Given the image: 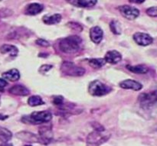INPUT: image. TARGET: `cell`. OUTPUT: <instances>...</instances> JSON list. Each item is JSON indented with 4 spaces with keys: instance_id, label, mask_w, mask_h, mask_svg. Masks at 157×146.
Returning <instances> with one entry per match:
<instances>
[{
    "instance_id": "obj_6",
    "label": "cell",
    "mask_w": 157,
    "mask_h": 146,
    "mask_svg": "<svg viewBox=\"0 0 157 146\" xmlns=\"http://www.w3.org/2000/svg\"><path fill=\"white\" fill-rule=\"evenodd\" d=\"M111 89L103 84L100 80H94L90 84L88 87V91L90 95L94 96H102L110 93Z\"/></svg>"
},
{
    "instance_id": "obj_2",
    "label": "cell",
    "mask_w": 157,
    "mask_h": 146,
    "mask_svg": "<svg viewBox=\"0 0 157 146\" xmlns=\"http://www.w3.org/2000/svg\"><path fill=\"white\" fill-rule=\"evenodd\" d=\"M52 119V113L49 111L33 112L30 116H25L21 120L25 123L38 125V124L48 122Z\"/></svg>"
},
{
    "instance_id": "obj_22",
    "label": "cell",
    "mask_w": 157,
    "mask_h": 146,
    "mask_svg": "<svg viewBox=\"0 0 157 146\" xmlns=\"http://www.w3.org/2000/svg\"><path fill=\"white\" fill-rule=\"evenodd\" d=\"M28 103L31 107H38V106L43 105L44 101L39 96H32L28 99Z\"/></svg>"
},
{
    "instance_id": "obj_14",
    "label": "cell",
    "mask_w": 157,
    "mask_h": 146,
    "mask_svg": "<svg viewBox=\"0 0 157 146\" xmlns=\"http://www.w3.org/2000/svg\"><path fill=\"white\" fill-rule=\"evenodd\" d=\"M9 93H12V94L15 95V96H25L30 93L29 90L28 88H26L25 86L20 85H14L13 87H11L9 89Z\"/></svg>"
},
{
    "instance_id": "obj_33",
    "label": "cell",
    "mask_w": 157,
    "mask_h": 146,
    "mask_svg": "<svg viewBox=\"0 0 157 146\" xmlns=\"http://www.w3.org/2000/svg\"><path fill=\"white\" fill-rule=\"evenodd\" d=\"M0 146H12V145L7 143V142H3V144H2Z\"/></svg>"
},
{
    "instance_id": "obj_17",
    "label": "cell",
    "mask_w": 157,
    "mask_h": 146,
    "mask_svg": "<svg viewBox=\"0 0 157 146\" xmlns=\"http://www.w3.org/2000/svg\"><path fill=\"white\" fill-rule=\"evenodd\" d=\"M2 77L5 80H8L11 82H15V81H17L20 78L19 71L17 69H12L9 71L3 73Z\"/></svg>"
},
{
    "instance_id": "obj_16",
    "label": "cell",
    "mask_w": 157,
    "mask_h": 146,
    "mask_svg": "<svg viewBox=\"0 0 157 146\" xmlns=\"http://www.w3.org/2000/svg\"><path fill=\"white\" fill-rule=\"evenodd\" d=\"M43 6L38 3H32L29 4L25 9V14L29 15H35L39 14L43 10Z\"/></svg>"
},
{
    "instance_id": "obj_19",
    "label": "cell",
    "mask_w": 157,
    "mask_h": 146,
    "mask_svg": "<svg viewBox=\"0 0 157 146\" xmlns=\"http://www.w3.org/2000/svg\"><path fill=\"white\" fill-rule=\"evenodd\" d=\"M127 68L130 71L133 72V73H136V74H145V73H147L149 70L148 67H147L144 65H127Z\"/></svg>"
},
{
    "instance_id": "obj_32",
    "label": "cell",
    "mask_w": 157,
    "mask_h": 146,
    "mask_svg": "<svg viewBox=\"0 0 157 146\" xmlns=\"http://www.w3.org/2000/svg\"><path fill=\"white\" fill-rule=\"evenodd\" d=\"M8 118V116H4V115L0 114V120H4Z\"/></svg>"
},
{
    "instance_id": "obj_24",
    "label": "cell",
    "mask_w": 157,
    "mask_h": 146,
    "mask_svg": "<svg viewBox=\"0 0 157 146\" xmlns=\"http://www.w3.org/2000/svg\"><path fill=\"white\" fill-rule=\"evenodd\" d=\"M110 28L111 32L115 35H121V24L117 21H112L110 24Z\"/></svg>"
},
{
    "instance_id": "obj_30",
    "label": "cell",
    "mask_w": 157,
    "mask_h": 146,
    "mask_svg": "<svg viewBox=\"0 0 157 146\" xmlns=\"http://www.w3.org/2000/svg\"><path fill=\"white\" fill-rule=\"evenodd\" d=\"M8 86V83L6 80L0 78V91H2L3 89Z\"/></svg>"
},
{
    "instance_id": "obj_31",
    "label": "cell",
    "mask_w": 157,
    "mask_h": 146,
    "mask_svg": "<svg viewBox=\"0 0 157 146\" xmlns=\"http://www.w3.org/2000/svg\"><path fill=\"white\" fill-rule=\"evenodd\" d=\"M130 2H133V3H136V4H141V3L144 2L145 0H129Z\"/></svg>"
},
{
    "instance_id": "obj_8",
    "label": "cell",
    "mask_w": 157,
    "mask_h": 146,
    "mask_svg": "<svg viewBox=\"0 0 157 146\" xmlns=\"http://www.w3.org/2000/svg\"><path fill=\"white\" fill-rule=\"evenodd\" d=\"M133 40L137 44L141 46L150 45L153 43V39L150 35L143 32H136L133 35Z\"/></svg>"
},
{
    "instance_id": "obj_29",
    "label": "cell",
    "mask_w": 157,
    "mask_h": 146,
    "mask_svg": "<svg viewBox=\"0 0 157 146\" xmlns=\"http://www.w3.org/2000/svg\"><path fill=\"white\" fill-rule=\"evenodd\" d=\"M36 44L38 45L41 46V47H49L50 46V44L47 41H45L44 39H41V38L36 40Z\"/></svg>"
},
{
    "instance_id": "obj_4",
    "label": "cell",
    "mask_w": 157,
    "mask_h": 146,
    "mask_svg": "<svg viewBox=\"0 0 157 146\" xmlns=\"http://www.w3.org/2000/svg\"><path fill=\"white\" fill-rule=\"evenodd\" d=\"M104 129H96L88 135L87 138V146H100L107 141L110 135L104 133Z\"/></svg>"
},
{
    "instance_id": "obj_13",
    "label": "cell",
    "mask_w": 157,
    "mask_h": 146,
    "mask_svg": "<svg viewBox=\"0 0 157 146\" xmlns=\"http://www.w3.org/2000/svg\"><path fill=\"white\" fill-rule=\"evenodd\" d=\"M121 59H122L121 54L117 51H110L106 54L105 57H104L106 63L112 64H117L121 61Z\"/></svg>"
},
{
    "instance_id": "obj_27",
    "label": "cell",
    "mask_w": 157,
    "mask_h": 146,
    "mask_svg": "<svg viewBox=\"0 0 157 146\" xmlns=\"http://www.w3.org/2000/svg\"><path fill=\"white\" fill-rule=\"evenodd\" d=\"M12 14V12L9 9H2L0 10V18H6V17L9 16Z\"/></svg>"
},
{
    "instance_id": "obj_11",
    "label": "cell",
    "mask_w": 157,
    "mask_h": 146,
    "mask_svg": "<svg viewBox=\"0 0 157 146\" xmlns=\"http://www.w3.org/2000/svg\"><path fill=\"white\" fill-rule=\"evenodd\" d=\"M121 88L128 89V90H133L135 91H139L143 88V85L139 82L133 80H125L120 84Z\"/></svg>"
},
{
    "instance_id": "obj_18",
    "label": "cell",
    "mask_w": 157,
    "mask_h": 146,
    "mask_svg": "<svg viewBox=\"0 0 157 146\" xmlns=\"http://www.w3.org/2000/svg\"><path fill=\"white\" fill-rule=\"evenodd\" d=\"M42 20L43 22L46 24H55L61 21V15L60 14H55V15H50V16L45 15L43 17Z\"/></svg>"
},
{
    "instance_id": "obj_28",
    "label": "cell",
    "mask_w": 157,
    "mask_h": 146,
    "mask_svg": "<svg viewBox=\"0 0 157 146\" xmlns=\"http://www.w3.org/2000/svg\"><path fill=\"white\" fill-rule=\"evenodd\" d=\"M52 68V65H49V64H44V65L41 66L39 69V72L41 73H45L48 71L51 70Z\"/></svg>"
},
{
    "instance_id": "obj_26",
    "label": "cell",
    "mask_w": 157,
    "mask_h": 146,
    "mask_svg": "<svg viewBox=\"0 0 157 146\" xmlns=\"http://www.w3.org/2000/svg\"><path fill=\"white\" fill-rule=\"evenodd\" d=\"M53 104L56 106H62L63 103H64V98L61 96H57L53 98V101H52Z\"/></svg>"
},
{
    "instance_id": "obj_25",
    "label": "cell",
    "mask_w": 157,
    "mask_h": 146,
    "mask_svg": "<svg viewBox=\"0 0 157 146\" xmlns=\"http://www.w3.org/2000/svg\"><path fill=\"white\" fill-rule=\"evenodd\" d=\"M147 14L150 17L157 18V6L149 8L147 10Z\"/></svg>"
},
{
    "instance_id": "obj_7",
    "label": "cell",
    "mask_w": 157,
    "mask_h": 146,
    "mask_svg": "<svg viewBox=\"0 0 157 146\" xmlns=\"http://www.w3.org/2000/svg\"><path fill=\"white\" fill-rule=\"evenodd\" d=\"M118 10L120 11L121 15L124 18L129 20H133L137 18L140 15V10L136 8L130 6H121L118 7Z\"/></svg>"
},
{
    "instance_id": "obj_5",
    "label": "cell",
    "mask_w": 157,
    "mask_h": 146,
    "mask_svg": "<svg viewBox=\"0 0 157 146\" xmlns=\"http://www.w3.org/2000/svg\"><path fill=\"white\" fill-rule=\"evenodd\" d=\"M61 70L63 73L68 76L80 77L85 73V69L75 65L74 63L64 61L61 64Z\"/></svg>"
},
{
    "instance_id": "obj_20",
    "label": "cell",
    "mask_w": 157,
    "mask_h": 146,
    "mask_svg": "<svg viewBox=\"0 0 157 146\" xmlns=\"http://www.w3.org/2000/svg\"><path fill=\"white\" fill-rule=\"evenodd\" d=\"M12 138V133L7 129L0 126V141L8 142Z\"/></svg>"
},
{
    "instance_id": "obj_35",
    "label": "cell",
    "mask_w": 157,
    "mask_h": 146,
    "mask_svg": "<svg viewBox=\"0 0 157 146\" xmlns=\"http://www.w3.org/2000/svg\"><path fill=\"white\" fill-rule=\"evenodd\" d=\"M0 1H1V0H0Z\"/></svg>"
},
{
    "instance_id": "obj_15",
    "label": "cell",
    "mask_w": 157,
    "mask_h": 146,
    "mask_svg": "<svg viewBox=\"0 0 157 146\" xmlns=\"http://www.w3.org/2000/svg\"><path fill=\"white\" fill-rule=\"evenodd\" d=\"M0 52L3 54H9L11 57H16L18 55V50L15 46L12 45V44H3L0 47Z\"/></svg>"
},
{
    "instance_id": "obj_21",
    "label": "cell",
    "mask_w": 157,
    "mask_h": 146,
    "mask_svg": "<svg viewBox=\"0 0 157 146\" xmlns=\"http://www.w3.org/2000/svg\"><path fill=\"white\" fill-rule=\"evenodd\" d=\"M89 64L91 66L94 68H101L103 66L105 65L106 61L104 58H93V59H90L88 61Z\"/></svg>"
},
{
    "instance_id": "obj_1",
    "label": "cell",
    "mask_w": 157,
    "mask_h": 146,
    "mask_svg": "<svg viewBox=\"0 0 157 146\" xmlns=\"http://www.w3.org/2000/svg\"><path fill=\"white\" fill-rule=\"evenodd\" d=\"M82 40L79 36L72 35L63 38L59 43V48L66 54H74L78 52L81 48Z\"/></svg>"
},
{
    "instance_id": "obj_9",
    "label": "cell",
    "mask_w": 157,
    "mask_h": 146,
    "mask_svg": "<svg viewBox=\"0 0 157 146\" xmlns=\"http://www.w3.org/2000/svg\"><path fill=\"white\" fill-rule=\"evenodd\" d=\"M16 137L20 140L23 141V142H32V143H41V140L39 139V136H36V135L33 134L32 133H29V132H20V133H17Z\"/></svg>"
},
{
    "instance_id": "obj_34",
    "label": "cell",
    "mask_w": 157,
    "mask_h": 146,
    "mask_svg": "<svg viewBox=\"0 0 157 146\" xmlns=\"http://www.w3.org/2000/svg\"><path fill=\"white\" fill-rule=\"evenodd\" d=\"M25 146H32V145H25Z\"/></svg>"
},
{
    "instance_id": "obj_23",
    "label": "cell",
    "mask_w": 157,
    "mask_h": 146,
    "mask_svg": "<svg viewBox=\"0 0 157 146\" xmlns=\"http://www.w3.org/2000/svg\"><path fill=\"white\" fill-rule=\"evenodd\" d=\"M98 0H78V5L80 7H92L97 4Z\"/></svg>"
},
{
    "instance_id": "obj_10",
    "label": "cell",
    "mask_w": 157,
    "mask_h": 146,
    "mask_svg": "<svg viewBox=\"0 0 157 146\" xmlns=\"http://www.w3.org/2000/svg\"><path fill=\"white\" fill-rule=\"evenodd\" d=\"M104 32L99 26H94L90 30V38L95 44H99L103 39Z\"/></svg>"
},
{
    "instance_id": "obj_12",
    "label": "cell",
    "mask_w": 157,
    "mask_h": 146,
    "mask_svg": "<svg viewBox=\"0 0 157 146\" xmlns=\"http://www.w3.org/2000/svg\"><path fill=\"white\" fill-rule=\"evenodd\" d=\"M53 136V133L52 129L48 127H41L39 129V139L41 143L48 144L51 142Z\"/></svg>"
},
{
    "instance_id": "obj_3",
    "label": "cell",
    "mask_w": 157,
    "mask_h": 146,
    "mask_svg": "<svg viewBox=\"0 0 157 146\" xmlns=\"http://www.w3.org/2000/svg\"><path fill=\"white\" fill-rule=\"evenodd\" d=\"M140 105L146 110L157 107V90L141 93L138 97Z\"/></svg>"
}]
</instances>
